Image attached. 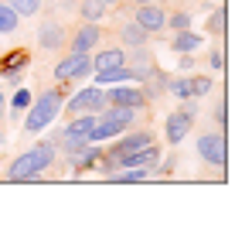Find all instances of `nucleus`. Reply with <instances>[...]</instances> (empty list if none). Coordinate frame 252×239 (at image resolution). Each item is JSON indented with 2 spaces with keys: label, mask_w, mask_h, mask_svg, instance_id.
I'll use <instances>...</instances> for the list:
<instances>
[{
  "label": "nucleus",
  "mask_w": 252,
  "mask_h": 239,
  "mask_svg": "<svg viewBox=\"0 0 252 239\" xmlns=\"http://www.w3.org/2000/svg\"><path fill=\"white\" fill-rule=\"evenodd\" d=\"M164 28H174V31H184V28H191V14H188V10H177V14H170Z\"/></svg>",
  "instance_id": "obj_25"
},
{
  "label": "nucleus",
  "mask_w": 252,
  "mask_h": 239,
  "mask_svg": "<svg viewBox=\"0 0 252 239\" xmlns=\"http://www.w3.org/2000/svg\"><path fill=\"white\" fill-rule=\"evenodd\" d=\"M208 92H211L208 76H191V96H208Z\"/></svg>",
  "instance_id": "obj_26"
},
{
  "label": "nucleus",
  "mask_w": 252,
  "mask_h": 239,
  "mask_svg": "<svg viewBox=\"0 0 252 239\" xmlns=\"http://www.w3.org/2000/svg\"><path fill=\"white\" fill-rule=\"evenodd\" d=\"M28 62H31V58H28V51H10V55L3 58V65H0V76L14 85V82L21 79L17 72H24V69H28Z\"/></svg>",
  "instance_id": "obj_13"
},
{
  "label": "nucleus",
  "mask_w": 252,
  "mask_h": 239,
  "mask_svg": "<svg viewBox=\"0 0 252 239\" xmlns=\"http://www.w3.org/2000/svg\"><path fill=\"white\" fill-rule=\"evenodd\" d=\"M215 120H218V126L225 130V123H228V110H225V103H218V106H215Z\"/></svg>",
  "instance_id": "obj_27"
},
{
  "label": "nucleus",
  "mask_w": 252,
  "mask_h": 239,
  "mask_svg": "<svg viewBox=\"0 0 252 239\" xmlns=\"http://www.w3.org/2000/svg\"><path fill=\"white\" fill-rule=\"evenodd\" d=\"M191 123L194 117L191 113H184V110H177V113H170L167 123H164V133H167V144H181L188 133H191Z\"/></svg>",
  "instance_id": "obj_10"
},
{
  "label": "nucleus",
  "mask_w": 252,
  "mask_h": 239,
  "mask_svg": "<svg viewBox=\"0 0 252 239\" xmlns=\"http://www.w3.org/2000/svg\"><path fill=\"white\" fill-rule=\"evenodd\" d=\"M225 21H228V14H225V7H218L208 17V31L211 35H225Z\"/></svg>",
  "instance_id": "obj_24"
},
{
  "label": "nucleus",
  "mask_w": 252,
  "mask_h": 239,
  "mask_svg": "<svg viewBox=\"0 0 252 239\" xmlns=\"http://www.w3.org/2000/svg\"><path fill=\"white\" fill-rule=\"evenodd\" d=\"M147 144H154V137L147 133V130H136V133H120V137H113V151L109 154H129V151H140V147H147Z\"/></svg>",
  "instance_id": "obj_11"
},
{
  "label": "nucleus",
  "mask_w": 252,
  "mask_h": 239,
  "mask_svg": "<svg viewBox=\"0 0 252 239\" xmlns=\"http://www.w3.org/2000/svg\"><path fill=\"white\" fill-rule=\"evenodd\" d=\"M102 3H106V7H113V3H120V0H102Z\"/></svg>",
  "instance_id": "obj_30"
},
{
  "label": "nucleus",
  "mask_w": 252,
  "mask_h": 239,
  "mask_svg": "<svg viewBox=\"0 0 252 239\" xmlns=\"http://www.w3.org/2000/svg\"><path fill=\"white\" fill-rule=\"evenodd\" d=\"M92 72V55L89 51H72L68 58H62L55 65V79L58 82H72V79H85Z\"/></svg>",
  "instance_id": "obj_3"
},
{
  "label": "nucleus",
  "mask_w": 252,
  "mask_h": 239,
  "mask_svg": "<svg viewBox=\"0 0 252 239\" xmlns=\"http://www.w3.org/2000/svg\"><path fill=\"white\" fill-rule=\"evenodd\" d=\"M208 62H211V69H221V65H225V55H221V51H211Z\"/></svg>",
  "instance_id": "obj_28"
},
{
  "label": "nucleus",
  "mask_w": 252,
  "mask_h": 239,
  "mask_svg": "<svg viewBox=\"0 0 252 239\" xmlns=\"http://www.w3.org/2000/svg\"><path fill=\"white\" fill-rule=\"evenodd\" d=\"M102 120H113V123H120V126H133V120H136V110L133 106H123V103H109V110L102 113Z\"/></svg>",
  "instance_id": "obj_16"
},
{
  "label": "nucleus",
  "mask_w": 252,
  "mask_h": 239,
  "mask_svg": "<svg viewBox=\"0 0 252 239\" xmlns=\"http://www.w3.org/2000/svg\"><path fill=\"white\" fill-rule=\"evenodd\" d=\"M109 103H123V106H133V110L140 113V110H147V103H150V99L143 96V89H129V85L120 82L116 89H109V92H106V106H109Z\"/></svg>",
  "instance_id": "obj_9"
},
{
  "label": "nucleus",
  "mask_w": 252,
  "mask_h": 239,
  "mask_svg": "<svg viewBox=\"0 0 252 239\" xmlns=\"http://www.w3.org/2000/svg\"><path fill=\"white\" fill-rule=\"evenodd\" d=\"M198 154H201V160H208L215 167H225L228 164V140H225V133H201L198 137Z\"/></svg>",
  "instance_id": "obj_4"
},
{
  "label": "nucleus",
  "mask_w": 252,
  "mask_h": 239,
  "mask_svg": "<svg viewBox=\"0 0 252 239\" xmlns=\"http://www.w3.org/2000/svg\"><path fill=\"white\" fill-rule=\"evenodd\" d=\"M65 41H68V31L62 21H44L38 28V44L44 51H58V48H65Z\"/></svg>",
  "instance_id": "obj_8"
},
{
  "label": "nucleus",
  "mask_w": 252,
  "mask_h": 239,
  "mask_svg": "<svg viewBox=\"0 0 252 239\" xmlns=\"http://www.w3.org/2000/svg\"><path fill=\"white\" fill-rule=\"evenodd\" d=\"M102 106H106V92H102V85L79 89V92L68 99V110H72V113H99Z\"/></svg>",
  "instance_id": "obj_5"
},
{
  "label": "nucleus",
  "mask_w": 252,
  "mask_h": 239,
  "mask_svg": "<svg viewBox=\"0 0 252 239\" xmlns=\"http://www.w3.org/2000/svg\"><path fill=\"white\" fill-rule=\"evenodd\" d=\"M82 17L85 21H102V14H106V3L102 0H82Z\"/></svg>",
  "instance_id": "obj_22"
},
{
  "label": "nucleus",
  "mask_w": 252,
  "mask_h": 239,
  "mask_svg": "<svg viewBox=\"0 0 252 239\" xmlns=\"http://www.w3.org/2000/svg\"><path fill=\"white\" fill-rule=\"evenodd\" d=\"M133 3H154V0H133Z\"/></svg>",
  "instance_id": "obj_31"
},
{
  "label": "nucleus",
  "mask_w": 252,
  "mask_h": 239,
  "mask_svg": "<svg viewBox=\"0 0 252 239\" xmlns=\"http://www.w3.org/2000/svg\"><path fill=\"white\" fill-rule=\"evenodd\" d=\"M7 7L17 14V17H34L41 10V0H7Z\"/></svg>",
  "instance_id": "obj_19"
},
{
  "label": "nucleus",
  "mask_w": 252,
  "mask_h": 239,
  "mask_svg": "<svg viewBox=\"0 0 252 239\" xmlns=\"http://www.w3.org/2000/svg\"><path fill=\"white\" fill-rule=\"evenodd\" d=\"M99 41H102V28H99V21H85L82 28L75 31L72 51H92V48H95Z\"/></svg>",
  "instance_id": "obj_12"
},
{
  "label": "nucleus",
  "mask_w": 252,
  "mask_h": 239,
  "mask_svg": "<svg viewBox=\"0 0 252 239\" xmlns=\"http://www.w3.org/2000/svg\"><path fill=\"white\" fill-rule=\"evenodd\" d=\"M116 65H126L123 48H106V51H99V55L92 58V69H95V72H99V69H116Z\"/></svg>",
  "instance_id": "obj_15"
},
{
  "label": "nucleus",
  "mask_w": 252,
  "mask_h": 239,
  "mask_svg": "<svg viewBox=\"0 0 252 239\" xmlns=\"http://www.w3.org/2000/svg\"><path fill=\"white\" fill-rule=\"evenodd\" d=\"M28 106H31V92H28V89H17V92H14V99H10V110H14V117L21 120V113H24Z\"/></svg>",
  "instance_id": "obj_23"
},
{
  "label": "nucleus",
  "mask_w": 252,
  "mask_h": 239,
  "mask_svg": "<svg viewBox=\"0 0 252 239\" xmlns=\"http://www.w3.org/2000/svg\"><path fill=\"white\" fill-rule=\"evenodd\" d=\"M133 21H136L147 35H157V31L167 24V14H164V7H157V3H140Z\"/></svg>",
  "instance_id": "obj_7"
},
{
  "label": "nucleus",
  "mask_w": 252,
  "mask_h": 239,
  "mask_svg": "<svg viewBox=\"0 0 252 239\" xmlns=\"http://www.w3.org/2000/svg\"><path fill=\"white\" fill-rule=\"evenodd\" d=\"M129 76L136 82H147L150 76H157V62H154V55H150L147 44L133 48V55H129Z\"/></svg>",
  "instance_id": "obj_6"
},
{
  "label": "nucleus",
  "mask_w": 252,
  "mask_h": 239,
  "mask_svg": "<svg viewBox=\"0 0 252 239\" xmlns=\"http://www.w3.org/2000/svg\"><path fill=\"white\" fill-rule=\"evenodd\" d=\"M55 164V140H38L31 151L17 154L7 167V181H34L41 178V171H48Z\"/></svg>",
  "instance_id": "obj_1"
},
{
  "label": "nucleus",
  "mask_w": 252,
  "mask_h": 239,
  "mask_svg": "<svg viewBox=\"0 0 252 239\" xmlns=\"http://www.w3.org/2000/svg\"><path fill=\"white\" fill-rule=\"evenodd\" d=\"M198 48H201V35H194L191 28L174 31V51H177V55H191V51H198Z\"/></svg>",
  "instance_id": "obj_14"
},
{
  "label": "nucleus",
  "mask_w": 252,
  "mask_h": 239,
  "mask_svg": "<svg viewBox=\"0 0 252 239\" xmlns=\"http://www.w3.org/2000/svg\"><path fill=\"white\" fill-rule=\"evenodd\" d=\"M120 38H123V44H129V48H140V44H147V31L136 24V21H126L123 28H120Z\"/></svg>",
  "instance_id": "obj_17"
},
{
  "label": "nucleus",
  "mask_w": 252,
  "mask_h": 239,
  "mask_svg": "<svg viewBox=\"0 0 252 239\" xmlns=\"http://www.w3.org/2000/svg\"><path fill=\"white\" fill-rule=\"evenodd\" d=\"M62 103H65L62 89H48V92H41V99H38L34 106H28V110H24V113H28V117H24V130H28V133H41L44 126L58 117Z\"/></svg>",
  "instance_id": "obj_2"
},
{
  "label": "nucleus",
  "mask_w": 252,
  "mask_h": 239,
  "mask_svg": "<svg viewBox=\"0 0 252 239\" xmlns=\"http://www.w3.org/2000/svg\"><path fill=\"white\" fill-rule=\"evenodd\" d=\"M133 79L126 65H116V69H99L95 72V85H120V82Z\"/></svg>",
  "instance_id": "obj_18"
},
{
  "label": "nucleus",
  "mask_w": 252,
  "mask_h": 239,
  "mask_svg": "<svg viewBox=\"0 0 252 239\" xmlns=\"http://www.w3.org/2000/svg\"><path fill=\"white\" fill-rule=\"evenodd\" d=\"M3 106H7V99L0 96V123H3Z\"/></svg>",
  "instance_id": "obj_29"
},
{
  "label": "nucleus",
  "mask_w": 252,
  "mask_h": 239,
  "mask_svg": "<svg viewBox=\"0 0 252 239\" xmlns=\"http://www.w3.org/2000/svg\"><path fill=\"white\" fill-rule=\"evenodd\" d=\"M167 92H174L177 99H191V76H184V79H170L167 76Z\"/></svg>",
  "instance_id": "obj_21"
},
{
  "label": "nucleus",
  "mask_w": 252,
  "mask_h": 239,
  "mask_svg": "<svg viewBox=\"0 0 252 239\" xmlns=\"http://www.w3.org/2000/svg\"><path fill=\"white\" fill-rule=\"evenodd\" d=\"M17 24H21V17L7 7V3H0V35H10V31H17Z\"/></svg>",
  "instance_id": "obj_20"
}]
</instances>
